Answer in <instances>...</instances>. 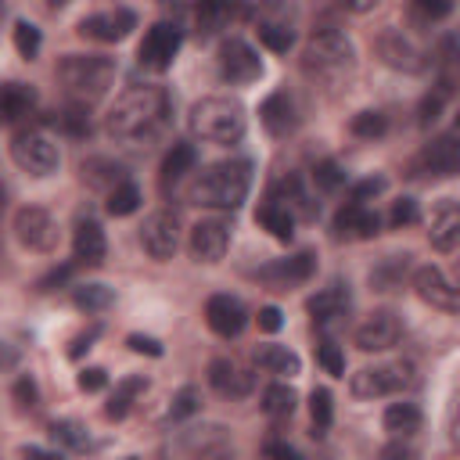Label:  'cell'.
I'll list each match as a JSON object with an SVG mask.
<instances>
[{
  "label": "cell",
  "instance_id": "1",
  "mask_svg": "<svg viewBox=\"0 0 460 460\" xmlns=\"http://www.w3.org/2000/svg\"><path fill=\"white\" fill-rule=\"evenodd\" d=\"M165 115H169V97L162 86H129L115 97L104 129L115 140H144L162 129Z\"/></svg>",
  "mask_w": 460,
  "mask_h": 460
},
{
  "label": "cell",
  "instance_id": "2",
  "mask_svg": "<svg viewBox=\"0 0 460 460\" xmlns=\"http://www.w3.org/2000/svg\"><path fill=\"white\" fill-rule=\"evenodd\" d=\"M248 190H252V162L248 158H226V162L201 169V176L190 187V198L205 208L234 212V208H241Z\"/></svg>",
  "mask_w": 460,
  "mask_h": 460
},
{
  "label": "cell",
  "instance_id": "3",
  "mask_svg": "<svg viewBox=\"0 0 460 460\" xmlns=\"http://www.w3.org/2000/svg\"><path fill=\"white\" fill-rule=\"evenodd\" d=\"M111 79H115V61L104 58V54H65L58 61V83L79 104H90V101L104 97Z\"/></svg>",
  "mask_w": 460,
  "mask_h": 460
},
{
  "label": "cell",
  "instance_id": "4",
  "mask_svg": "<svg viewBox=\"0 0 460 460\" xmlns=\"http://www.w3.org/2000/svg\"><path fill=\"white\" fill-rule=\"evenodd\" d=\"M187 126L198 140H208V144H237L244 137V126H248V115L237 101L230 97H201L190 115H187Z\"/></svg>",
  "mask_w": 460,
  "mask_h": 460
},
{
  "label": "cell",
  "instance_id": "5",
  "mask_svg": "<svg viewBox=\"0 0 460 460\" xmlns=\"http://www.w3.org/2000/svg\"><path fill=\"white\" fill-rule=\"evenodd\" d=\"M352 61H356V50H352L349 36L338 32V29H320V32H313L309 43H305V50H302V68H305V75H313V79H320V83L341 79V75L352 68Z\"/></svg>",
  "mask_w": 460,
  "mask_h": 460
},
{
  "label": "cell",
  "instance_id": "6",
  "mask_svg": "<svg viewBox=\"0 0 460 460\" xmlns=\"http://www.w3.org/2000/svg\"><path fill=\"white\" fill-rule=\"evenodd\" d=\"M11 158H14V165H18L22 172H29V176H50V172H58V165H61L58 144H54L47 133H40V129L18 133V137L11 140Z\"/></svg>",
  "mask_w": 460,
  "mask_h": 460
},
{
  "label": "cell",
  "instance_id": "7",
  "mask_svg": "<svg viewBox=\"0 0 460 460\" xmlns=\"http://www.w3.org/2000/svg\"><path fill=\"white\" fill-rule=\"evenodd\" d=\"M11 230H14L18 244L29 248V252L50 255V252L58 248V223H54V216H50L47 208H40V205H22V208L14 212Z\"/></svg>",
  "mask_w": 460,
  "mask_h": 460
},
{
  "label": "cell",
  "instance_id": "8",
  "mask_svg": "<svg viewBox=\"0 0 460 460\" xmlns=\"http://www.w3.org/2000/svg\"><path fill=\"white\" fill-rule=\"evenodd\" d=\"M216 61H219V75L226 83H252V79L262 75L259 50L248 40H241V36H226L219 43V50H216Z\"/></svg>",
  "mask_w": 460,
  "mask_h": 460
},
{
  "label": "cell",
  "instance_id": "9",
  "mask_svg": "<svg viewBox=\"0 0 460 460\" xmlns=\"http://www.w3.org/2000/svg\"><path fill=\"white\" fill-rule=\"evenodd\" d=\"M180 43H183L180 25H172V22H155V25L144 32V40H140L137 58H140L144 68L165 72V68L172 65V58L180 54Z\"/></svg>",
  "mask_w": 460,
  "mask_h": 460
},
{
  "label": "cell",
  "instance_id": "10",
  "mask_svg": "<svg viewBox=\"0 0 460 460\" xmlns=\"http://www.w3.org/2000/svg\"><path fill=\"white\" fill-rule=\"evenodd\" d=\"M140 244H144V252H147L151 259H158V262L172 259V252H176V244H180V219H176V212H169V208L151 212V216L144 219V226H140Z\"/></svg>",
  "mask_w": 460,
  "mask_h": 460
},
{
  "label": "cell",
  "instance_id": "11",
  "mask_svg": "<svg viewBox=\"0 0 460 460\" xmlns=\"http://www.w3.org/2000/svg\"><path fill=\"white\" fill-rule=\"evenodd\" d=\"M399 334H402L399 316H395L392 309H374V313L352 331V341H356V349H363V352H385V349H392V345L399 341Z\"/></svg>",
  "mask_w": 460,
  "mask_h": 460
},
{
  "label": "cell",
  "instance_id": "12",
  "mask_svg": "<svg viewBox=\"0 0 460 460\" xmlns=\"http://www.w3.org/2000/svg\"><path fill=\"white\" fill-rule=\"evenodd\" d=\"M406 385V367H363L356 374H349V392L356 399H377V395H392Z\"/></svg>",
  "mask_w": 460,
  "mask_h": 460
},
{
  "label": "cell",
  "instance_id": "13",
  "mask_svg": "<svg viewBox=\"0 0 460 460\" xmlns=\"http://www.w3.org/2000/svg\"><path fill=\"white\" fill-rule=\"evenodd\" d=\"M129 29H137V14L129 7H115V11H101L79 22V36L83 40H97V43H119L129 36Z\"/></svg>",
  "mask_w": 460,
  "mask_h": 460
},
{
  "label": "cell",
  "instance_id": "14",
  "mask_svg": "<svg viewBox=\"0 0 460 460\" xmlns=\"http://www.w3.org/2000/svg\"><path fill=\"white\" fill-rule=\"evenodd\" d=\"M190 259L194 262H219L230 248V223L226 219H201L190 230Z\"/></svg>",
  "mask_w": 460,
  "mask_h": 460
},
{
  "label": "cell",
  "instance_id": "15",
  "mask_svg": "<svg viewBox=\"0 0 460 460\" xmlns=\"http://www.w3.org/2000/svg\"><path fill=\"white\" fill-rule=\"evenodd\" d=\"M413 291L420 302H428L431 309H442V313H456V288L449 284V277L438 270V266H420L413 270Z\"/></svg>",
  "mask_w": 460,
  "mask_h": 460
},
{
  "label": "cell",
  "instance_id": "16",
  "mask_svg": "<svg viewBox=\"0 0 460 460\" xmlns=\"http://www.w3.org/2000/svg\"><path fill=\"white\" fill-rule=\"evenodd\" d=\"M374 50H377V58H381L388 68H399V72H420V68H424L420 50H417L399 29H385V32L374 40Z\"/></svg>",
  "mask_w": 460,
  "mask_h": 460
},
{
  "label": "cell",
  "instance_id": "17",
  "mask_svg": "<svg viewBox=\"0 0 460 460\" xmlns=\"http://www.w3.org/2000/svg\"><path fill=\"white\" fill-rule=\"evenodd\" d=\"M205 320H208V327L219 338H237L244 331V323H248V313H244L241 298H234V295H212L205 302Z\"/></svg>",
  "mask_w": 460,
  "mask_h": 460
},
{
  "label": "cell",
  "instance_id": "18",
  "mask_svg": "<svg viewBox=\"0 0 460 460\" xmlns=\"http://www.w3.org/2000/svg\"><path fill=\"white\" fill-rule=\"evenodd\" d=\"M259 122L266 126L270 137H288L298 129V108L291 101L288 90H273L262 104H259Z\"/></svg>",
  "mask_w": 460,
  "mask_h": 460
},
{
  "label": "cell",
  "instance_id": "19",
  "mask_svg": "<svg viewBox=\"0 0 460 460\" xmlns=\"http://www.w3.org/2000/svg\"><path fill=\"white\" fill-rule=\"evenodd\" d=\"M428 237H431V248L442 252V255H449L456 248V241H460V208H456L453 198H442L431 208V230H428Z\"/></svg>",
  "mask_w": 460,
  "mask_h": 460
},
{
  "label": "cell",
  "instance_id": "20",
  "mask_svg": "<svg viewBox=\"0 0 460 460\" xmlns=\"http://www.w3.org/2000/svg\"><path fill=\"white\" fill-rule=\"evenodd\" d=\"M417 165H420L424 172H431V176H453V172L460 169V144H456V137H453V133L435 137V140L424 147V155L417 158Z\"/></svg>",
  "mask_w": 460,
  "mask_h": 460
},
{
  "label": "cell",
  "instance_id": "21",
  "mask_svg": "<svg viewBox=\"0 0 460 460\" xmlns=\"http://www.w3.org/2000/svg\"><path fill=\"white\" fill-rule=\"evenodd\" d=\"M313 270H316V255H313V252H298V255H291V259H280V262L266 266L259 277H262L266 284H273L277 291H288V284L309 280Z\"/></svg>",
  "mask_w": 460,
  "mask_h": 460
},
{
  "label": "cell",
  "instance_id": "22",
  "mask_svg": "<svg viewBox=\"0 0 460 460\" xmlns=\"http://www.w3.org/2000/svg\"><path fill=\"white\" fill-rule=\"evenodd\" d=\"M208 385H212L219 395L241 399V395L252 392L255 377H252L248 370H241L237 363H230V359H212V363H208Z\"/></svg>",
  "mask_w": 460,
  "mask_h": 460
},
{
  "label": "cell",
  "instance_id": "23",
  "mask_svg": "<svg viewBox=\"0 0 460 460\" xmlns=\"http://www.w3.org/2000/svg\"><path fill=\"white\" fill-rule=\"evenodd\" d=\"M72 252H75L79 262H86V266H101L104 255H108L104 230H101L93 219H79V223H75V234H72Z\"/></svg>",
  "mask_w": 460,
  "mask_h": 460
},
{
  "label": "cell",
  "instance_id": "24",
  "mask_svg": "<svg viewBox=\"0 0 460 460\" xmlns=\"http://www.w3.org/2000/svg\"><path fill=\"white\" fill-rule=\"evenodd\" d=\"M40 93L29 83H0V122H18L36 108Z\"/></svg>",
  "mask_w": 460,
  "mask_h": 460
},
{
  "label": "cell",
  "instance_id": "25",
  "mask_svg": "<svg viewBox=\"0 0 460 460\" xmlns=\"http://www.w3.org/2000/svg\"><path fill=\"white\" fill-rule=\"evenodd\" d=\"M334 230H338V234H352V237H359V241H370V237L381 230V219H377V212H367L363 205L349 201V205L334 216Z\"/></svg>",
  "mask_w": 460,
  "mask_h": 460
},
{
  "label": "cell",
  "instance_id": "26",
  "mask_svg": "<svg viewBox=\"0 0 460 460\" xmlns=\"http://www.w3.org/2000/svg\"><path fill=\"white\" fill-rule=\"evenodd\" d=\"M252 359H255V367L259 370H266V374H280V377H295L298 370H302V359H298V352H291L288 345H259L255 352H252Z\"/></svg>",
  "mask_w": 460,
  "mask_h": 460
},
{
  "label": "cell",
  "instance_id": "27",
  "mask_svg": "<svg viewBox=\"0 0 460 460\" xmlns=\"http://www.w3.org/2000/svg\"><path fill=\"white\" fill-rule=\"evenodd\" d=\"M305 309H309V316H313L316 323H331V320L345 316V309H349V291H345L341 284H331V288L316 291V295L305 302Z\"/></svg>",
  "mask_w": 460,
  "mask_h": 460
},
{
  "label": "cell",
  "instance_id": "28",
  "mask_svg": "<svg viewBox=\"0 0 460 460\" xmlns=\"http://www.w3.org/2000/svg\"><path fill=\"white\" fill-rule=\"evenodd\" d=\"M144 392H147V377H144V374H129V377H122V381L115 385V392H111L108 406H104V417H108V420H122V417L129 413L133 399L144 395Z\"/></svg>",
  "mask_w": 460,
  "mask_h": 460
},
{
  "label": "cell",
  "instance_id": "29",
  "mask_svg": "<svg viewBox=\"0 0 460 460\" xmlns=\"http://www.w3.org/2000/svg\"><path fill=\"white\" fill-rule=\"evenodd\" d=\"M406 270H410V255H385V259L370 270V288H374V291H395V288L402 284Z\"/></svg>",
  "mask_w": 460,
  "mask_h": 460
},
{
  "label": "cell",
  "instance_id": "30",
  "mask_svg": "<svg viewBox=\"0 0 460 460\" xmlns=\"http://www.w3.org/2000/svg\"><path fill=\"white\" fill-rule=\"evenodd\" d=\"M79 172H83V183H90V187H108V190L126 180V169H122L119 162H111V158H86V162L79 165Z\"/></svg>",
  "mask_w": 460,
  "mask_h": 460
},
{
  "label": "cell",
  "instance_id": "31",
  "mask_svg": "<svg viewBox=\"0 0 460 460\" xmlns=\"http://www.w3.org/2000/svg\"><path fill=\"white\" fill-rule=\"evenodd\" d=\"M420 424H424V417H420V410L413 406V402H392L388 410H385V431H392V435H413V431H420Z\"/></svg>",
  "mask_w": 460,
  "mask_h": 460
},
{
  "label": "cell",
  "instance_id": "32",
  "mask_svg": "<svg viewBox=\"0 0 460 460\" xmlns=\"http://www.w3.org/2000/svg\"><path fill=\"white\" fill-rule=\"evenodd\" d=\"M255 219H259L277 241H291V234H295V216H291L284 205H277V201H266Z\"/></svg>",
  "mask_w": 460,
  "mask_h": 460
},
{
  "label": "cell",
  "instance_id": "33",
  "mask_svg": "<svg viewBox=\"0 0 460 460\" xmlns=\"http://www.w3.org/2000/svg\"><path fill=\"white\" fill-rule=\"evenodd\" d=\"M111 302H115V291L104 288V284H79L72 291V305L79 313H104Z\"/></svg>",
  "mask_w": 460,
  "mask_h": 460
},
{
  "label": "cell",
  "instance_id": "34",
  "mask_svg": "<svg viewBox=\"0 0 460 460\" xmlns=\"http://www.w3.org/2000/svg\"><path fill=\"white\" fill-rule=\"evenodd\" d=\"M194 162H198L194 144H172V147H169V155L162 158V180L169 183V180L187 176V172L194 169Z\"/></svg>",
  "mask_w": 460,
  "mask_h": 460
},
{
  "label": "cell",
  "instance_id": "35",
  "mask_svg": "<svg viewBox=\"0 0 460 460\" xmlns=\"http://www.w3.org/2000/svg\"><path fill=\"white\" fill-rule=\"evenodd\" d=\"M140 187L133 183V180H122V183H115L111 190H108V212L111 216H133L137 208H140Z\"/></svg>",
  "mask_w": 460,
  "mask_h": 460
},
{
  "label": "cell",
  "instance_id": "36",
  "mask_svg": "<svg viewBox=\"0 0 460 460\" xmlns=\"http://www.w3.org/2000/svg\"><path fill=\"white\" fill-rule=\"evenodd\" d=\"M194 14H198V32H216L226 25L230 18V0H198L194 4Z\"/></svg>",
  "mask_w": 460,
  "mask_h": 460
},
{
  "label": "cell",
  "instance_id": "37",
  "mask_svg": "<svg viewBox=\"0 0 460 460\" xmlns=\"http://www.w3.org/2000/svg\"><path fill=\"white\" fill-rule=\"evenodd\" d=\"M50 438H54L58 446L72 449V453L90 449V435H86V428H83L79 420H54V424H50Z\"/></svg>",
  "mask_w": 460,
  "mask_h": 460
},
{
  "label": "cell",
  "instance_id": "38",
  "mask_svg": "<svg viewBox=\"0 0 460 460\" xmlns=\"http://www.w3.org/2000/svg\"><path fill=\"white\" fill-rule=\"evenodd\" d=\"M262 410L270 417H291L295 413V388L291 385H270L262 392Z\"/></svg>",
  "mask_w": 460,
  "mask_h": 460
},
{
  "label": "cell",
  "instance_id": "39",
  "mask_svg": "<svg viewBox=\"0 0 460 460\" xmlns=\"http://www.w3.org/2000/svg\"><path fill=\"white\" fill-rule=\"evenodd\" d=\"M259 43L266 50H273V54H288L291 43H295V32L288 25H280V22H262L259 25Z\"/></svg>",
  "mask_w": 460,
  "mask_h": 460
},
{
  "label": "cell",
  "instance_id": "40",
  "mask_svg": "<svg viewBox=\"0 0 460 460\" xmlns=\"http://www.w3.org/2000/svg\"><path fill=\"white\" fill-rule=\"evenodd\" d=\"M349 129H352V137L374 140V137H385V129H388V119H385V111H359V115H352Z\"/></svg>",
  "mask_w": 460,
  "mask_h": 460
},
{
  "label": "cell",
  "instance_id": "41",
  "mask_svg": "<svg viewBox=\"0 0 460 460\" xmlns=\"http://www.w3.org/2000/svg\"><path fill=\"white\" fill-rule=\"evenodd\" d=\"M40 47H43L40 29H36L32 22H14V50H18L25 61H32V58L40 54Z\"/></svg>",
  "mask_w": 460,
  "mask_h": 460
},
{
  "label": "cell",
  "instance_id": "42",
  "mask_svg": "<svg viewBox=\"0 0 460 460\" xmlns=\"http://www.w3.org/2000/svg\"><path fill=\"white\" fill-rule=\"evenodd\" d=\"M309 417H313V424H316L313 435H320L323 428H331L334 406H331V392H327V388H313V395H309Z\"/></svg>",
  "mask_w": 460,
  "mask_h": 460
},
{
  "label": "cell",
  "instance_id": "43",
  "mask_svg": "<svg viewBox=\"0 0 460 460\" xmlns=\"http://www.w3.org/2000/svg\"><path fill=\"white\" fill-rule=\"evenodd\" d=\"M313 183L323 190V194H331V190H338L341 183H345V172H341V165L338 162H316V169H313Z\"/></svg>",
  "mask_w": 460,
  "mask_h": 460
},
{
  "label": "cell",
  "instance_id": "44",
  "mask_svg": "<svg viewBox=\"0 0 460 460\" xmlns=\"http://www.w3.org/2000/svg\"><path fill=\"white\" fill-rule=\"evenodd\" d=\"M316 359H320V367H323L331 377H345V352H341L334 341H320Z\"/></svg>",
  "mask_w": 460,
  "mask_h": 460
},
{
  "label": "cell",
  "instance_id": "45",
  "mask_svg": "<svg viewBox=\"0 0 460 460\" xmlns=\"http://www.w3.org/2000/svg\"><path fill=\"white\" fill-rule=\"evenodd\" d=\"M198 402H201V395H198V388H180L176 395H172V406H169V417L172 420H183V417H190V413H198Z\"/></svg>",
  "mask_w": 460,
  "mask_h": 460
},
{
  "label": "cell",
  "instance_id": "46",
  "mask_svg": "<svg viewBox=\"0 0 460 460\" xmlns=\"http://www.w3.org/2000/svg\"><path fill=\"white\" fill-rule=\"evenodd\" d=\"M388 219H392V226H395V230H402V226H413V223L420 219V212H417V201H413V198H399V201L392 205V216H388Z\"/></svg>",
  "mask_w": 460,
  "mask_h": 460
},
{
  "label": "cell",
  "instance_id": "47",
  "mask_svg": "<svg viewBox=\"0 0 460 460\" xmlns=\"http://www.w3.org/2000/svg\"><path fill=\"white\" fill-rule=\"evenodd\" d=\"M413 11L428 22H442L453 14V0H413Z\"/></svg>",
  "mask_w": 460,
  "mask_h": 460
},
{
  "label": "cell",
  "instance_id": "48",
  "mask_svg": "<svg viewBox=\"0 0 460 460\" xmlns=\"http://www.w3.org/2000/svg\"><path fill=\"white\" fill-rule=\"evenodd\" d=\"M385 187H388V180H385V176H367V180L352 183V201H356V205H363V201L377 198Z\"/></svg>",
  "mask_w": 460,
  "mask_h": 460
},
{
  "label": "cell",
  "instance_id": "49",
  "mask_svg": "<svg viewBox=\"0 0 460 460\" xmlns=\"http://www.w3.org/2000/svg\"><path fill=\"white\" fill-rule=\"evenodd\" d=\"M36 399H40L36 381H32V377H18V381H14V402H18V410H32Z\"/></svg>",
  "mask_w": 460,
  "mask_h": 460
},
{
  "label": "cell",
  "instance_id": "50",
  "mask_svg": "<svg viewBox=\"0 0 460 460\" xmlns=\"http://www.w3.org/2000/svg\"><path fill=\"white\" fill-rule=\"evenodd\" d=\"M442 101H446V90H435L420 101V126H431L438 115H442Z\"/></svg>",
  "mask_w": 460,
  "mask_h": 460
},
{
  "label": "cell",
  "instance_id": "51",
  "mask_svg": "<svg viewBox=\"0 0 460 460\" xmlns=\"http://www.w3.org/2000/svg\"><path fill=\"white\" fill-rule=\"evenodd\" d=\"M75 385H79L83 392H101V388L108 385V374H104L101 367H83L79 377H75Z\"/></svg>",
  "mask_w": 460,
  "mask_h": 460
},
{
  "label": "cell",
  "instance_id": "52",
  "mask_svg": "<svg viewBox=\"0 0 460 460\" xmlns=\"http://www.w3.org/2000/svg\"><path fill=\"white\" fill-rule=\"evenodd\" d=\"M126 345H129L133 352H140V356H162V341L151 338V334H129Z\"/></svg>",
  "mask_w": 460,
  "mask_h": 460
},
{
  "label": "cell",
  "instance_id": "53",
  "mask_svg": "<svg viewBox=\"0 0 460 460\" xmlns=\"http://www.w3.org/2000/svg\"><path fill=\"white\" fill-rule=\"evenodd\" d=\"M97 334H101V327H90V331L75 334V338L68 341V356H72V359H79L83 352H90V349H93V341H97Z\"/></svg>",
  "mask_w": 460,
  "mask_h": 460
},
{
  "label": "cell",
  "instance_id": "54",
  "mask_svg": "<svg viewBox=\"0 0 460 460\" xmlns=\"http://www.w3.org/2000/svg\"><path fill=\"white\" fill-rule=\"evenodd\" d=\"M61 126H65L68 133H75V137H83V133H90V122H86V115H83V108H68V111L61 115Z\"/></svg>",
  "mask_w": 460,
  "mask_h": 460
},
{
  "label": "cell",
  "instance_id": "55",
  "mask_svg": "<svg viewBox=\"0 0 460 460\" xmlns=\"http://www.w3.org/2000/svg\"><path fill=\"white\" fill-rule=\"evenodd\" d=\"M280 327H284L280 309H277V305H262V309H259V331L273 334V331H280Z\"/></svg>",
  "mask_w": 460,
  "mask_h": 460
},
{
  "label": "cell",
  "instance_id": "56",
  "mask_svg": "<svg viewBox=\"0 0 460 460\" xmlns=\"http://www.w3.org/2000/svg\"><path fill=\"white\" fill-rule=\"evenodd\" d=\"M68 273H72V266H58V270H50L43 280H40V291H50L54 284H61V280H68Z\"/></svg>",
  "mask_w": 460,
  "mask_h": 460
},
{
  "label": "cell",
  "instance_id": "57",
  "mask_svg": "<svg viewBox=\"0 0 460 460\" xmlns=\"http://www.w3.org/2000/svg\"><path fill=\"white\" fill-rule=\"evenodd\" d=\"M18 356H22V352H18L14 345H7V341H0V370H7V367H14V363H18Z\"/></svg>",
  "mask_w": 460,
  "mask_h": 460
},
{
  "label": "cell",
  "instance_id": "58",
  "mask_svg": "<svg viewBox=\"0 0 460 460\" xmlns=\"http://www.w3.org/2000/svg\"><path fill=\"white\" fill-rule=\"evenodd\" d=\"M345 4V11H352V14H367V11H374L381 0H341Z\"/></svg>",
  "mask_w": 460,
  "mask_h": 460
},
{
  "label": "cell",
  "instance_id": "59",
  "mask_svg": "<svg viewBox=\"0 0 460 460\" xmlns=\"http://www.w3.org/2000/svg\"><path fill=\"white\" fill-rule=\"evenodd\" d=\"M266 453H270V456H288V460H295V449H291V446H284V442H270V446H266Z\"/></svg>",
  "mask_w": 460,
  "mask_h": 460
},
{
  "label": "cell",
  "instance_id": "60",
  "mask_svg": "<svg viewBox=\"0 0 460 460\" xmlns=\"http://www.w3.org/2000/svg\"><path fill=\"white\" fill-rule=\"evenodd\" d=\"M18 453L22 456H54V449H43V446H22Z\"/></svg>",
  "mask_w": 460,
  "mask_h": 460
},
{
  "label": "cell",
  "instance_id": "61",
  "mask_svg": "<svg viewBox=\"0 0 460 460\" xmlns=\"http://www.w3.org/2000/svg\"><path fill=\"white\" fill-rule=\"evenodd\" d=\"M162 4H169V7H194L198 0H162Z\"/></svg>",
  "mask_w": 460,
  "mask_h": 460
},
{
  "label": "cell",
  "instance_id": "62",
  "mask_svg": "<svg viewBox=\"0 0 460 460\" xmlns=\"http://www.w3.org/2000/svg\"><path fill=\"white\" fill-rule=\"evenodd\" d=\"M43 4H47V7H50V11H61V7H65V4H68V0H43Z\"/></svg>",
  "mask_w": 460,
  "mask_h": 460
}]
</instances>
